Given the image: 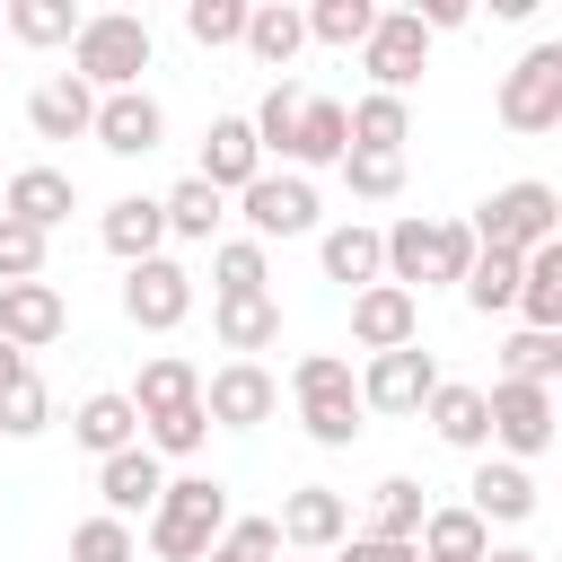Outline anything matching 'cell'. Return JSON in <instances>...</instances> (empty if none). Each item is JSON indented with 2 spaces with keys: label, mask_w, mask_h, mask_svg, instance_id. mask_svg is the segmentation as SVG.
Wrapping results in <instances>:
<instances>
[{
  "label": "cell",
  "mask_w": 562,
  "mask_h": 562,
  "mask_svg": "<svg viewBox=\"0 0 562 562\" xmlns=\"http://www.w3.org/2000/svg\"><path fill=\"white\" fill-rule=\"evenodd\" d=\"M465 263H474V237H465V220H395V228H378V272L395 281V290H439V281H465Z\"/></svg>",
  "instance_id": "6da1fadb"
},
{
  "label": "cell",
  "mask_w": 562,
  "mask_h": 562,
  "mask_svg": "<svg viewBox=\"0 0 562 562\" xmlns=\"http://www.w3.org/2000/svg\"><path fill=\"white\" fill-rule=\"evenodd\" d=\"M149 53H158L149 18H132V9H97V18H79V35H70V79H88L97 97H123V88H140Z\"/></svg>",
  "instance_id": "7a4b0ae2"
},
{
  "label": "cell",
  "mask_w": 562,
  "mask_h": 562,
  "mask_svg": "<svg viewBox=\"0 0 562 562\" xmlns=\"http://www.w3.org/2000/svg\"><path fill=\"white\" fill-rule=\"evenodd\" d=\"M228 527V483L220 474H167L158 509H149V553L158 562H202Z\"/></svg>",
  "instance_id": "3957f363"
},
{
  "label": "cell",
  "mask_w": 562,
  "mask_h": 562,
  "mask_svg": "<svg viewBox=\"0 0 562 562\" xmlns=\"http://www.w3.org/2000/svg\"><path fill=\"white\" fill-rule=\"evenodd\" d=\"M465 237H474V246H492V255H536V246H553V237H562V193H553L544 176H518V184H501V193H483V202H474Z\"/></svg>",
  "instance_id": "277c9868"
},
{
  "label": "cell",
  "mask_w": 562,
  "mask_h": 562,
  "mask_svg": "<svg viewBox=\"0 0 562 562\" xmlns=\"http://www.w3.org/2000/svg\"><path fill=\"white\" fill-rule=\"evenodd\" d=\"M360 70H369L378 97H413V79L430 70V35H422V18H413V9H378L369 44H360Z\"/></svg>",
  "instance_id": "5b68a950"
},
{
  "label": "cell",
  "mask_w": 562,
  "mask_h": 562,
  "mask_svg": "<svg viewBox=\"0 0 562 562\" xmlns=\"http://www.w3.org/2000/svg\"><path fill=\"white\" fill-rule=\"evenodd\" d=\"M501 123L509 132H553L562 123V44H536L501 70Z\"/></svg>",
  "instance_id": "8992f818"
},
{
  "label": "cell",
  "mask_w": 562,
  "mask_h": 562,
  "mask_svg": "<svg viewBox=\"0 0 562 562\" xmlns=\"http://www.w3.org/2000/svg\"><path fill=\"white\" fill-rule=\"evenodd\" d=\"M237 220H246L255 246H272V237H307V228H316V184L290 176V167H281V176L263 167V176L237 193Z\"/></svg>",
  "instance_id": "52a82bcc"
},
{
  "label": "cell",
  "mask_w": 562,
  "mask_h": 562,
  "mask_svg": "<svg viewBox=\"0 0 562 562\" xmlns=\"http://www.w3.org/2000/svg\"><path fill=\"white\" fill-rule=\"evenodd\" d=\"M483 422H492V439L509 448V465H527V457L553 448V386H509V378H492V386H483Z\"/></svg>",
  "instance_id": "ba28073f"
},
{
  "label": "cell",
  "mask_w": 562,
  "mask_h": 562,
  "mask_svg": "<svg viewBox=\"0 0 562 562\" xmlns=\"http://www.w3.org/2000/svg\"><path fill=\"white\" fill-rule=\"evenodd\" d=\"M123 316H132L140 334H176V325L193 316V272H184L176 255L132 263V272H123Z\"/></svg>",
  "instance_id": "9c48e42d"
},
{
  "label": "cell",
  "mask_w": 562,
  "mask_h": 562,
  "mask_svg": "<svg viewBox=\"0 0 562 562\" xmlns=\"http://www.w3.org/2000/svg\"><path fill=\"white\" fill-rule=\"evenodd\" d=\"M272 404H281V386H272L263 360H220V369L202 378V413H211V430H263Z\"/></svg>",
  "instance_id": "30bf717a"
},
{
  "label": "cell",
  "mask_w": 562,
  "mask_h": 562,
  "mask_svg": "<svg viewBox=\"0 0 562 562\" xmlns=\"http://www.w3.org/2000/svg\"><path fill=\"white\" fill-rule=\"evenodd\" d=\"M351 386H360V413H422L430 386H439V360L422 342H404V351H378Z\"/></svg>",
  "instance_id": "8fae6325"
},
{
  "label": "cell",
  "mask_w": 562,
  "mask_h": 562,
  "mask_svg": "<svg viewBox=\"0 0 562 562\" xmlns=\"http://www.w3.org/2000/svg\"><path fill=\"white\" fill-rule=\"evenodd\" d=\"M88 140H97L105 158H149V149L167 140V105H158L149 88H123V97H97V123H88Z\"/></svg>",
  "instance_id": "7c38bea8"
},
{
  "label": "cell",
  "mask_w": 562,
  "mask_h": 562,
  "mask_svg": "<svg viewBox=\"0 0 562 562\" xmlns=\"http://www.w3.org/2000/svg\"><path fill=\"white\" fill-rule=\"evenodd\" d=\"M351 342L378 360V351H404V342H422V299L413 290H395V281H369V290H351Z\"/></svg>",
  "instance_id": "4fadbf2b"
},
{
  "label": "cell",
  "mask_w": 562,
  "mask_h": 562,
  "mask_svg": "<svg viewBox=\"0 0 562 562\" xmlns=\"http://www.w3.org/2000/svg\"><path fill=\"white\" fill-rule=\"evenodd\" d=\"M272 527H281V544H290V553H334V544L351 536V501H342L334 483H299V492L281 501V518H272Z\"/></svg>",
  "instance_id": "5bb4252c"
},
{
  "label": "cell",
  "mask_w": 562,
  "mask_h": 562,
  "mask_svg": "<svg viewBox=\"0 0 562 562\" xmlns=\"http://www.w3.org/2000/svg\"><path fill=\"white\" fill-rule=\"evenodd\" d=\"M70 334V299L53 290V281H9L0 290V342L9 351H44V342H61Z\"/></svg>",
  "instance_id": "9a60e30c"
},
{
  "label": "cell",
  "mask_w": 562,
  "mask_h": 562,
  "mask_svg": "<svg viewBox=\"0 0 562 562\" xmlns=\"http://www.w3.org/2000/svg\"><path fill=\"white\" fill-rule=\"evenodd\" d=\"M70 211H79V184H70L61 167H18V176L0 184V220H18V228H35V237H53Z\"/></svg>",
  "instance_id": "2e32d148"
},
{
  "label": "cell",
  "mask_w": 562,
  "mask_h": 562,
  "mask_svg": "<svg viewBox=\"0 0 562 562\" xmlns=\"http://www.w3.org/2000/svg\"><path fill=\"white\" fill-rule=\"evenodd\" d=\"M211 193H246L255 176H263V149H255V123L246 114H220L211 132H202V167H193Z\"/></svg>",
  "instance_id": "e0dca14e"
},
{
  "label": "cell",
  "mask_w": 562,
  "mask_h": 562,
  "mask_svg": "<svg viewBox=\"0 0 562 562\" xmlns=\"http://www.w3.org/2000/svg\"><path fill=\"white\" fill-rule=\"evenodd\" d=\"M158 492H167V465L149 457V448H123V457H105L97 465V501H105V518H149L158 509Z\"/></svg>",
  "instance_id": "ac0fdd59"
},
{
  "label": "cell",
  "mask_w": 562,
  "mask_h": 562,
  "mask_svg": "<svg viewBox=\"0 0 562 562\" xmlns=\"http://www.w3.org/2000/svg\"><path fill=\"white\" fill-rule=\"evenodd\" d=\"M465 509H474L483 527H518V518H536V474L509 465V457H483L474 483H465Z\"/></svg>",
  "instance_id": "d6986e66"
},
{
  "label": "cell",
  "mask_w": 562,
  "mask_h": 562,
  "mask_svg": "<svg viewBox=\"0 0 562 562\" xmlns=\"http://www.w3.org/2000/svg\"><path fill=\"white\" fill-rule=\"evenodd\" d=\"M26 123H35V140H88V123H97V88L70 79V70H53V79L26 97Z\"/></svg>",
  "instance_id": "ffe728a7"
},
{
  "label": "cell",
  "mask_w": 562,
  "mask_h": 562,
  "mask_svg": "<svg viewBox=\"0 0 562 562\" xmlns=\"http://www.w3.org/2000/svg\"><path fill=\"white\" fill-rule=\"evenodd\" d=\"M97 237H105V255H123V272H132V263H149V255L167 246V220H158V193H123V202H105V220H97Z\"/></svg>",
  "instance_id": "44dd1931"
},
{
  "label": "cell",
  "mask_w": 562,
  "mask_h": 562,
  "mask_svg": "<svg viewBox=\"0 0 562 562\" xmlns=\"http://www.w3.org/2000/svg\"><path fill=\"white\" fill-rule=\"evenodd\" d=\"M211 334H220V351L255 360V351L281 342V299H272V290H263V299H211Z\"/></svg>",
  "instance_id": "7402d4cb"
},
{
  "label": "cell",
  "mask_w": 562,
  "mask_h": 562,
  "mask_svg": "<svg viewBox=\"0 0 562 562\" xmlns=\"http://www.w3.org/2000/svg\"><path fill=\"white\" fill-rule=\"evenodd\" d=\"M70 439H79L97 465H105V457H123V448H140V413H132V395H114V386H105V395H88V404L70 413Z\"/></svg>",
  "instance_id": "603a6c76"
},
{
  "label": "cell",
  "mask_w": 562,
  "mask_h": 562,
  "mask_svg": "<svg viewBox=\"0 0 562 562\" xmlns=\"http://www.w3.org/2000/svg\"><path fill=\"white\" fill-rule=\"evenodd\" d=\"M422 422L448 439V448H492V422H483V386H465V378H439L430 386V404H422Z\"/></svg>",
  "instance_id": "cb8c5ba5"
},
{
  "label": "cell",
  "mask_w": 562,
  "mask_h": 562,
  "mask_svg": "<svg viewBox=\"0 0 562 562\" xmlns=\"http://www.w3.org/2000/svg\"><path fill=\"white\" fill-rule=\"evenodd\" d=\"M518 316H527V334H562V237L518 255Z\"/></svg>",
  "instance_id": "d4e9b609"
},
{
  "label": "cell",
  "mask_w": 562,
  "mask_h": 562,
  "mask_svg": "<svg viewBox=\"0 0 562 562\" xmlns=\"http://www.w3.org/2000/svg\"><path fill=\"white\" fill-rule=\"evenodd\" d=\"M184 404H202V369H193V360H176V351L140 360V378H132V413H140V422H158V413H184Z\"/></svg>",
  "instance_id": "484cf974"
},
{
  "label": "cell",
  "mask_w": 562,
  "mask_h": 562,
  "mask_svg": "<svg viewBox=\"0 0 562 562\" xmlns=\"http://www.w3.org/2000/svg\"><path fill=\"white\" fill-rule=\"evenodd\" d=\"M342 123H351V149H369V158H404V140H413V105L404 97H360V105H342Z\"/></svg>",
  "instance_id": "4316f807"
},
{
  "label": "cell",
  "mask_w": 562,
  "mask_h": 562,
  "mask_svg": "<svg viewBox=\"0 0 562 562\" xmlns=\"http://www.w3.org/2000/svg\"><path fill=\"white\" fill-rule=\"evenodd\" d=\"M342 149H351V123H342V105H334V97H307V114H299V140H290V176L342 167Z\"/></svg>",
  "instance_id": "83f0119b"
},
{
  "label": "cell",
  "mask_w": 562,
  "mask_h": 562,
  "mask_svg": "<svg viewBox=\"0 0 562 562\" xmlns=\"http://www.w3.org/2000/svg\"><path fill=\"white\" fill-rule=\"evenodd\" d=\"M316 263H325V281H351V290L386 281V272H378V228H369V220H334V228L316 237Z\"/></svg>",
  "instance_id": "f1b7e54d"
},
{
  "label": "cell",
  "mask_w": 562,
  "mask_h": 562,
  "mask_svg": "<svg viewBox=\"0 0 562 562\" xmlns=\"http://www.w3.org/2000/svg\"><path fill=\"white\" fill-rule=\"evenodd\" d=\"M422 518H430V492H422L413 474H386V483L369 492V527H351V536H386V544H413V536H422Z\"/></svg>",
  "instance_id": "f546056e"
},
{
  "label": "cell",
  "mask_w": 562,
  "mask_h": 562,
  "mask_svg": "<svg viewBox=\"0 0 562 562\" xmlns=\"http://www.w3.org/2000/svg\"><path fill=\"white\" fill-rule=\"evenodd\" d=\"M483 544H492V527H483L465 501L430 509V518H422V536H413V553H422V562H483Z\"/></svg>",
  "instance_id": "4dcf8cb0"
},
{
  "label": "cell",
  "mask_w": 562,
  "mask_h": 562,
  "mask_svg": "<svg viewBox=\"0 0 562 562\" xmlns=\"http://www.w3.org/2000/svg\"><path fill=\"white\" fill-rule=\"evenodd\" d=\"M158 220H167V237H193V246H220V220H228V193H211L202 176H184L176 193H158Z\"/></svg>",
  "instance_id": "1f68e13d"
},
{
  "label": "cell",
  "mask_w": 562,
  "mask_h": 562,
  "mask_svg": "<svg viewBox=\"0 0 562 562\" xmlns=\"http://www.w3.org/2000/svg\"><path fill=\"white\" fill-rule=\"evenodd\" d=\"M299 44H307V18H299L290 0H263V9H246V53H255L263 70H290V61H299Z\"/></svg>",
  "instance_id": "d6a6232c"
},
{
  "label": "cell",
  "mask_w": 562,
  "mask_h": 562,
  "mask_svg": "<svg viewBox=\"0 0 562 562\" xmlns=\"http://www.w3.org/2000/svg\"><path fill=\"white\" fill-rule=\"evenodd\" d=\"M272 290V255L255 237H220L211 246V299H263Z\"/></svg>",
  "instance_id": "836d02e7"
},
{
  "label": "cell",
  "mask_w": 562,
  "mask_h": 562,
  "mask_svg": "<svg viewBox=\"0 0 562 562\" xmlns=\"http://www.w3.org/2000/svg\"><path fill=\"white\" fill-rule=\"evenodd\" d=\"M79 18L88 9H70V0H0V35L9 44H70Z\"/></svg>",
  "instance_id": "e575fe53"
},
{
  "label": "cell",
  "mask_w": 562,
  "mask_h": 562,
  "mask_svg": "<svg viewBox=\"0 0 562 562\" xmlns=\"http://www.w3.org/2000/svg\"><path fill=\"white\" fill-rule=\"evenodd\" d=\"M299 114H307V88H290V79H272V88H263V105L246 114V123H255V149L290 167V140H299Z\"/></svg>",
  "instance_id": "d590c367"
},
{
  "label": "cell",
  "mask_w": 562,
  "mask_h": 562,
  "mask_svg": "<svg viewBox=\"0 0 562 562\" xmlns=\"http://www.w3.org/2000/svg\"><path fill=\"white\" fill-rule=\"evenodd\" d=\"M465 307L474 316H501V307H518V255H492V246H474V263H465Z\"/></svg>",
  "instance_id": "8d00e7d4"
},
{
  "label": "cell",
  "mask_w": 562,
  "mask_h": 562,
  "mask_svg": "<svg viewBox=\"0 0 562 562\" xmlns=\"http://www.w3.org/2000/svg\"><path fill=\"white\" fill-rule=\"evenodd\" d=\"M501 378H509V386H553V378H562V334H527V325H518V334L501 342Z\"/></svg>",
  "instance_id": "74e56055"
},
{
  "label": "cell",
  "mask_w": 562,
  "mask_h": 562,
  "mask_svg": "<svg viewBox=\"0 0 562 562\" xmlns=\"http://www.w3.org/2000/svg\"><path fill=\"white\" fill-rule=\"evenodd\" d=\"M299 18H307V35H316V44L360 53V44H369V26H378V0H316V9H299Z\"/></svg>",
  "instance_id": "f35d334b"
},
{
  "label": "cell",
  "mask_w": 562,
  "mask_h": 562,
  "mask_svg": "<svg viewBox=\"0 0 562 562\" xmlns=\"http://www.w3.org/2000/svg\"><path fill=\"white\" fill-rule=\"evenodd\" d=\"M290 395H299V404H351L360 386H351V360H342V351H307V360L290 369Z\"/></svg>",
  "instance_id": "ab89813d"
},
{
  "label": "cell",
  "mask_w": 562,
  "mask_h": 562,
  "mask_svg": "<svg viewBox=\"0 0 562 562\" xmlns=\"http://www.w3.org/2000/svg\"><path fill=\"white\" fill-rule=\"evenodd\" d=\"M202 439H211V413H202V404H184V413H158V422H140V448H149L158 465H167V457H193Z\"/></svg>",
  "instance_id": "60d3db41"
},
{
  "label": "cell",
  "mask_w": 562,
  "mask_h": 562,
  "mask_svg": "<svg viewBox=\"0 0 562 562\" xmlns=\"http://www.w3.org/2000/svg\"><path fill=\"white\" fill-rule=\"evenodd\" d=\"M70 562H140V536H132L123 518H105V509H97V518H79V527H70Z\"/></svg>",
  "instance_id": "b9f144b4"
},
{
  "label": "cell",
  "mask_w": 562,
  "mask_h": 562,
  "mask_svg": "<svg viewBox=\"0 0 562 562\" xmlns=\"http://www.w3.org/2000/svg\"><path fill=\"white\" fill-rule=\"evenodd\" d=\"M184 35H193L202 53L246 44V0H184Z\"/></svg>",
  "instance_id": "7bdbcfd3"
},
{
  "label": "cell",
  "mask_w": 562,
  "mask_h": 562,
  "mask_svg": "<svg viewBox=\"0 0 562 562\" xmlns=\"http://www.w3.org/2000/svg\"><path fill=\"white\" fill-rule=\"evenodd\" d=\"M35 430H53V386L44 378H26V386L0 395V439H35Z\"/></svg>",
  "instance_id": "ee69618b"
},
{
  "label": "cell",
  "mask_w": 562,
  "mask_h": 562,
  "mask_svg": "<svg viewBox=\"0 0 562 562\" xmlns=\"http://www.w3.org/2000/svg\"><path fill=\"white\" fill-rule=\"evenodd\" d=\"M272 553H281V527H272V518H228L202 562H272Z\"/></svg>",
  "instance_id": "f6af8a7d"
},
{
  "label": "cell",
  "mask_w": 562,
  "mask_h": 562,
  "mask_svg": "<svg viewBox=\"0 0 562 562\" xmlns=\"http://www.w3.org/2000/svg\"><path fill=\"white\" fill-rule=\"evenodd\" d=\"M342 184L360 202H395L404 193V158H369V149H342Z\"/></svg>",
  "instance_id": "bcb514c9"
},
{
  "label": "cell",
  "mask_w": 562,
  "mask_h": 562,
  "mask_svg": "<svg viewBox=\"0 0 562 562\" xmlns=\"http://www.w3.org/2000/svg\"><path fill=\"white\" fill-rule=\"evenodd\" d=\"M299 430H307L316 448H351L369 422H360V395H351V404H299Z\"/></svg>",
  "instance_id": "7dc6e473"
},
{
  "label": "cell",
  "mask_w": 562,
  "mask_h": 562,
  "mask_svg": "<svg viewBox=\"0 0 562 562\" xmlns=\"http://www.w3.org/2000/svg\"><path fill=\"white\" fill-rule=\"evenodd\" d=\"M44 246H53V237L0 220V290H9V281H44Z\"/></svg>",
  "instance_id": "c3c4849f"
},
{
  "label": "cell",
  "mask_w": 562,
  "mask_h": 562,
  "mask_svg": "<svg viewBox=\"0 0 562 562\" xmlns=\"http://www.w3.org/2000/svg\"><path fill=\"white\" fill-rule=\"evenodd\" d=\"M334 562H422V553H413V544H386V536H342Z\"/></svg>",
  "instance_id": "681fc988"
},
{
  "label": "cell",
  "mask_w": 562,
  "mask_h": 562,
  "mask_svg": "<svg viewBox=\"0 0 562 562\" xmlns=\"http://www.w3.org/2000/svg\"><path fill=\"white\" fill-rule=\"evenodd\" d=\"M413 18H422V35H439V26H465V18H474V9H465V0H422V9H413Z\"/></svg>",
  "instance_id": "f907efd6"
},
{
  "label": "cell",
  "mask_w": 562,
  "mask_h": 562,
  "mask_svg": "<svg viewBox=\"0 0 562 562\" xmlns=\"http://www.w3.org/2000/svg\"><path fill=\"white\" fill-rule=\"evenodd\" d=\"M26 378H35V369H26V351H9V342H0V395H9V386H26Z\"/></svg>",
  "instance_id": "816d5d0a"
},
{
  "label": "cell",
  "mask_w": 562,
  "mask_h": 562,
  "mask_svg": "<svg viewBox=\"0 0 562 562\" xmlns=\"http://www.w3.org/2000/svg\"><path fill=\"white\" fill-rule=\"evenodd\" d=\"M483 562H544V553H527V544H483Z\"/></svg>",
  "instance_id": "f5cc1de1"
},
{
  "label": "cell",
  "mask_w": 562,
  "mask_h": 562,
  "mask_svg": "<svg viewBox=\"0 0 562 562\" xmlns=\"http://www.w3.org/2000/svg\"><path fill=\"white\" fill-rule=\"evenodd\" d=\"M0 44H9V35H0Z\"/></svg>",
  "instance_id": "db71d44e"
},
{
  "label": "cell",
  "mask_w": 562,
  "mask_h": 562,
  "mask_svg": "<svg viewBox=\"0 0 562 562\" xmlns=\"http://www.w3.org/2000/svg\"><path fill=\"white\" fill-rule=\"evenodd\" d=\"M0 184H9V176H0Z\"/></svg>",
  "instance_id": "11a10c76"
},
{
  "label": "cell",
  "mask_w": 562,
  "mask_h": 562,
  "mask_svg": "<svg viewBox=\"0 0 562 562\" xmlns=\"http://www.w3.org/2000/svg\"><path fill=\"white\" fill-rule=\"evenodd\" d=\"M299 562H307V553H299Z\"/></svg>",
  "instance_id": "9f6ffc18"
}]
</instances>
